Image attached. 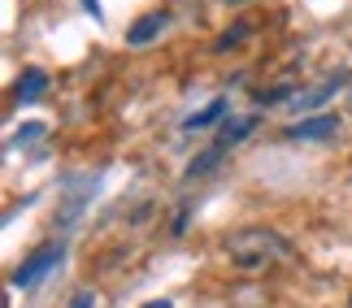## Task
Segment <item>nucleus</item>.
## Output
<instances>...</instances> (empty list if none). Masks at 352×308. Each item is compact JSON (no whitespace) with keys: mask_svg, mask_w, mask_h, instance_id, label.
<instances>
[{"mask_svg":"<svg viewBox=\"0 0 352 308\" xmlns=\"http://www.w3.org/2000/svg\"><path fill=\"white\" fill-rule=\"evenodd\" d=\"M222 252L231 261V270L265 274V270H274V265H283L292 257V244L278 230H270V226H243V230H231L222 239Z\"/></svg>","mask_w":352,"mask_h":308,"instance_id":"nucleus-1","label":"nucleus"},{"mask_svg":"<svg viewBox=\"0 0 352 308\" xmlns=\"http://www.w3.org/2000/svg\"><path fill=\"white\" fill-rule=\"evenodd\" d=\"M57 261H61V244H44V248H35L31 257H26L18 270H13V287H18V291H31V287H35Z\"/></svg>","mask_w":352,"mask_h":308,"instance_id":"nucleus-2","label":"nucleus"},{"mask_svg":"<svg viewBox=\"0 0 352 308\" xmlns=\"http://www.w3.org/2000/svg\"><path fill=\"white\" fill-rule=\"evenodd\" d=\"M340 130V117L335 113H318V117H300V122H292L283 130V139H327Z\"/></svg>","mask_w":352,"mask_h":308,"instance_id":"nucleus-3","label":"nucleus"},{"mask_svg":"<svg viewBox=\"0 0 352 308\" xmlns=\"http://www.w3.org/2000/svg\"><path fill=\"white\" fill-rule=\"evenodd\" d=\"M166 26H170V13H166V9H153V13H144L140 22H131L126 44H131V48H148L161 31H166Z\"/></svg>","mask_w":352,"mask_h":308,"instance_id":"nucleus-4","label":"nucleus"},{"mask_svg":"<svg viewBox=\"0 0 352 308\" xmlns=\"http://www.w3.org/2000/svg\"><path fill=\"white\" fill-rule=\"evenodd\" d=\"M340 87H344V78H327V83H322V87H314L309 96H296V104H292V109H296V113H309V109H318V104H327V100H331Z\"/></svg>","mask_w":352,"mask_h":308,"instance_id":"nucleus-5","label":"nucleus"},{"mask_svg":"<svg viewBox=\"0 0 352 308\" xmlns=\"http://www.w3.org/2000/svg\"><path fill=\"white\" fill-rule=\"evenodd\" d=\"M44 87H48V74H44V70H26L22 83L13 87V96H18V104H31V100L44 96Z\"/></svg>","mask_w":352,"mask_h":308,"instance_id":"nucleus-6","label":"nucleus"},{"mask_svg":"<svg viewBox=\"0 0 352 308\" xmlns=\"http://www.w3.org/2000/svg\"><path fill=\"white\" fill-rule=\"evenodd\" d=\"M222 113H226V96H218V100H209L205 104V109H200V113H192V117H187V130H205V126H213V122H222Z\"/></svg>","mask_w":352,"mask_h":308,"instance_id":"nucleus-7","label":"nucleus"},{"mask_svg":"<svg viewBox=\"0 0 352 308\" xmlns=\"http://www.w3.org/2000/svg\"><path fill=\"white\" fill-rule=\"evenodd\" d=\"M243 35H248V26H243V22H239V26H235V31H226V35L218 39V44H213V48H218V52H226V48H235V44H239V39H243Z\"/></svg>","mask_w":352,"mask_h":308,"instance_id":"nucleus-8","label":"nucleus"},{"mask_svg":"<svg viewBox=\"0 0 352 308\" xmlns=\"http://www.w3.org/2000/svg\"><path fill=\"white\" fill-rule=\"evenodd\" d=\"M65 308H96V291L83 287V291H74V300L65 304Z\"/></svg>","mask_w":352,"mask_h":308,"instance_id":"nucleus-9","label":"nucleus"},{"mask_svg":"<svg viewBox=\"0 0 352 308\" xmlns=\"http://www.w3.org/2000/svg\"><path fill=\"white\" fill-rule=\"evenodd\" d=\"M44 135V126H26V130H18V135H13V143H22V139H39Z\"/></svg>","mask_w":352,"mask_h":308,"instance_id":"nucleus-10","label":"nucleus"},{"mask_svg":"<svg viewBox=\"0 0 352 308\" xmlns=\"http://www.w3.org/2000/svg\"><path fill=\"white\" fill-rule=\"evenodd\" d=\"M140 308H174L170 300H148V304H140Z\"/></svg>","mask_w":352,"mask_h":308,"instance_id":"nucleus-11","label":"nucleus"},{"mask_svg":"<svg viewBox=\"0 0 352 308\" xmlns=\"http://www.w3.org/2000/svg\"><path fill=\"white\" fill-rule=\"evenodd\" d=\"M83 5H87L91 13H100V0H83Z\"/></svg>","mask_w":352,"mask_h":308,"instance_id":"nucleus-12","label":"nucleus"},{"mask_svg":"<svg viewBox=\"0 0 352 308\" xmlns=\"http://www.w3.org/2000/svg\"><path fill=\"white\" fill-rule=\"evenodd\" d=\"M348 308H352V300H348Z\"/></svg>","mask_w":352,"mask_h":308,"instance_id":"nucleus-13","label":"nucleus"}]
</instances>
